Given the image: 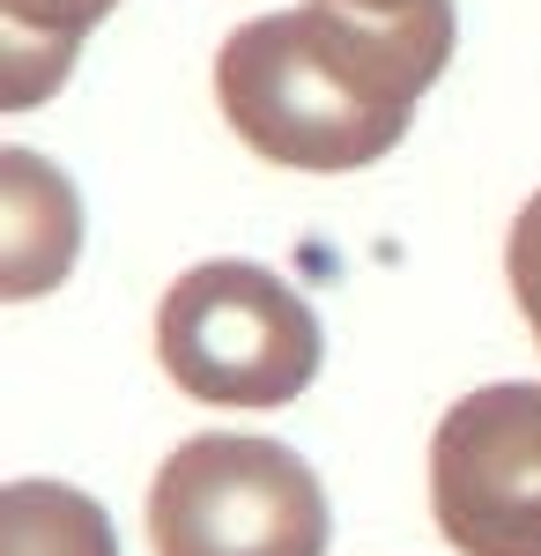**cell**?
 I'll return each mask as SVG.
<instances>
[{"instance_id": "cell-1", "label": "cell", "mask_w": 541, "mask_h": 556, "mask_svg": "<svg viewBox=\"0 0 541 556\" xmlns=\"http://www.w3.org/2000/svg\"><path fill=\"white\" fill-rule=\"evenodd\" d=\"M445 60H453V0L416 15L304 0L282 15H252L223 38L215 104L267 164L364 172L408 134V112Z\"/></svg>"}, {"instance_id": "cell-2", "label": "cell", "mask_w": 541, "mask_h": 556, "mask_svg": "<svg viewBox=\"0 0 541 556\" xmlns=\"http://www.w3.org/2000/svg\"><path fill=\"white\" fill-rule=\"evenodd\" d=\"M319 319L260 260H201L156 304V356L209 408H282L319 379Z\"/></svg>"}, {"instance_id": "cell-3", "label": "cell", "mask_w": 541, "mask_h": 556, "mask_svg": "<svg viewBox=\"0 0 541 556\" xmlns=\"http://www.w3.org/2000/svg\"><path fill=\"white\" fill-rule=\"evenodd\" d=\"M327 527L319 475L252 430L186 438L149 482L156 556H327Z\"/></svg>"}, {"instance_id": "cell-4", "label": "cell", "mask_w": 541, "mask_h": 556, "mask_svg": "<svg viewBox=\"0 0 541 556\" xmlns=\"http://www.w3.org/2000/svg\"><path fill=\"white\" fill-rule=\"evenodd\" d=\"M430 513L460 556H541V386H475L445 408Z\"/></svg>"}, {"instance_id": "cell-5", "label": "cell", "mask_w": 541, "mask_h": 556, "mask_svg": "<svg viewBox=\"0 0 541 556\" xmlns=\"http://www.w3.org/2000/svg\"><path fill=\"white\" fill-rule=\"evenodd\" d=\"M83 253V201L38 149H0V298L30 304L67 282Z\"/></svg>"}, {"instance_id": "cell-6", "label": "cell", "mask_w": 541, "mask_h": 556, "mask_svg": "<svg viewBox=\"0 0 541 556\" xmlns=\"http://www.w3.org/2000/svg\"><path fill=\"white\" fill-rule=\"evenodd\" d=\"M112 8L119 0H0V104L8 112L45 104Z\"/></svg>"}, {"instance_id": "cell-7", "label": "cell", "mask_w": 541, "mask_h": 556, "mask_svg": "<svg viewBox=\"0 0 541 556\" xmlns=\"http://www.w3.org/2000/svg\"><path fill=\"white\" fill-rule=\"evenodd\" d=\"M0 556H119V534L89 490L30 475L0 490Z\"/></svg>"}, {"instance_id": "cell-8", "label": "cell", "mask_w": 541, "mask_h": 556, "mask_svg": "<svg viewBox=\"0 0 541 556\" xmlns=\"http://www.w3.org/2000/svg\"><path fill=\"white\" fill-rule=\"evenodd\" d=\"M504 275H512V298H519V312H527V327H534V342H541V186H534V201L512 215Z\"/></svg>"}, {"instance_id": "cell-9", "label": "cell", "mask_w": 541, "mask_h": 556, "mask_svg": "<svg viewBox=\"0 0 541 556\" xmlns=\"http://www.w3.org/2000/svg\"><path fill=\"white\" fill-rule=\"evenodd\" d=\"M341 8H364V15H416V8H445V0H341Z\"/></svg>"}]
</instances>
